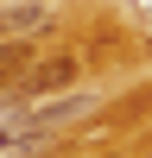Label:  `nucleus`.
<instances>
[{"mask_svg":"<svg viewBox=\"0 0 152 158\" xmlns=\"http://www.w3.org/2000/svg\"><path fill=\"white\" fill-rule=\"evenodd\" d=\"M70 82H76V57H51V63H38V70H19V95L25 101H51Z\"/></svg>","mask_w":152,"mask_h":158,"instance_id":"obj_1","label":"nucleus"}]
</instances>
